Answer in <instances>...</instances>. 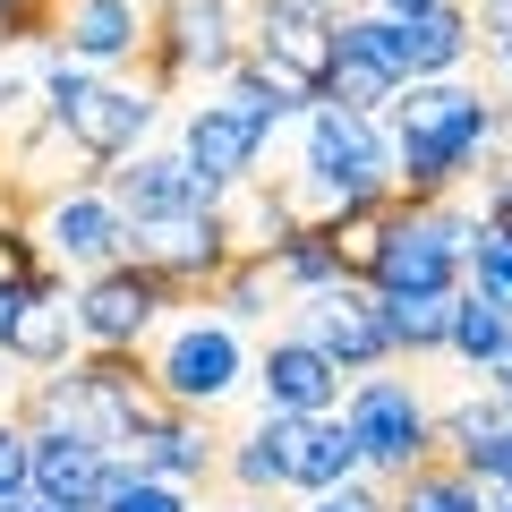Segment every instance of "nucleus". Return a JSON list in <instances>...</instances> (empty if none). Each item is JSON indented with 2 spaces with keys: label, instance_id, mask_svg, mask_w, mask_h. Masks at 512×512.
Segmentation results:
<instances>
[{
  "label": "nucleus",
  "instance_id": "f257e3e1",
  "mask_svg": "<svg viewBox=\"0 0 512 512\" xmlns=\"http://www.w3.org/2000/svg\"><path fill=\"white\" fill-rule=\"evenodd\" d=\"M384 137H393V171H402V197H453L470 180V163L504 137V103H487L461 77H419L402 86V103L384 111Z\"/></svg>",
  "mask_w": 512,
  "mask_h": 512
},
{
  "label": "nucleus",
  "instance_id": "f03ea898",
  "mask_svg": "<svg viewBox=\"0 0 512 512\" xmlns=\"http://www.w3.org/2000/svg\"><path fill=\"white\" fill-rule=\"evenodd\" d=\"M470 239H478V214L453 197H393L376 222V265H367V282H376L384 299H410V291H444L453 299L461 282H470Z\"/></svg>",
  "mask_w": 512,
  "mask_h": 512
},
{
  "label": "nucleus",
  "instance_id": "7ed1b4c3",
  "mask_svg": "<svg viewBox=\"0 0 512 512\" xmlns=\"http://www.w3.org/2000/svg\"><path fill=\"white\" fill-rule=\"evenodd\" d=\"M342 419H350V436H359V453H367V478H384V487H402L419 461H436V410H427L419 384L393 376V367L350 376Z\"/></svg>",
  "mask_w": 512,
  "mask_h": 512
},
{
  "label": "nucleus",
  "instance_id": "20e7f679",
  "mask_svg": "<svg viewBox=\"0 0 512 512\" xmlns=\"http://www.w3.org/2000/svg\"><path fill=\"white\" fill-rule=\"evenodd\" d=\"M316 188H333L342 205H393L402 171H393V137L384 120H359L342 103H308V154H299Z\"/></svg>",
  "mask_w": 512,
  "mask_h": 512
},
{
  "label": "nucleus",
  "instance_id": "39448f33",
  "mask_svg": "<svg viewBox=\"0 0 512 512\" xmlns=\"http://www.w3.org/2000/svg\"><path fill=\"white\" fill-rule=\"evenodd\" d=\"M146 367H154V384H163L180 410H214L222 393L248 376V350H239L231 316H171V325H154Z\"/></svg>",
  "mask_w": 512,
  "mask_h": 512
},
{
  "label": "nucleus",
  "instance_id": "423d86ee",
  "mask_svg": "<svg viewBox=\"0 0 512 512\" xmlns=\"http://www.w3.org/2000/svg\"><path fill=\"white\" fill-rule=\"evenodd\" d=\"M69 342H86V333H77V291L60 265L0 274V359L52 376V367H69Z\"/></svg>",
  "mask_w": 512,
  "mask_h": 512
},
{
  "label": "nucleus",
  "instance_id": "0eeeda50",
  "mask_svg": "<svg viewBox=\"0 0 512 512\" xmlns=\"http://www.w3.org/2000/svg\"><path fill=\"white\" fill-rule=\"evenodd\" d=\"M291 333H308L342 376H376V367H393V325H384V291H376V282H333V291H308Z\"/></svg>",
  "mask_w": 512,
  "mask_h": 512
},
{
  "label": "nucleus",
  "instance_id": "6e6552de",
  "mask_svg": "<svg viewBox=\"0 0 512 512\" xmlns=\"http://www.w3.org/2000/svg\"><path fill=\"white\" fill-rule=\"evenodd\" d=\"M35 248L52 256L60 274H103V265H120L128 256V214L111 205V188H60V197H43L35 214Z\"/></svg>",
  "mask_w": 512,
  "mask_h": 512
},
{
  "label": "nucleus",
  "instance_id": "1a4fd4ad",
  "mask_svg": "<svg viewBox=\"0 0 512 512\" xmlns=\"http://www.w3.org/2000/svg\"><path fill=\"white\" fill-rule=\"evenodd\" d=\"M163 308H171V291L154 274H137V265H103V274L77 282V333H86V350H146Z\"/></svg>",
  "mask_w": 512,
  "mask_h": 512
},
{
  "label": "nucleus",
  "instance_id": "9d476101",
  "mask_svg": "<svg viewBox=\"0 0 512 512\" xmlns=\"http://www.w3.org/2000/svg\"><path fill=\"white\" fill-rule=\"evenodd\" d=\"M342 393H350V376L308 333H274L265 359H256V402H265V419H333Z\"/></svg>",
  "mask_w": 512,
  "mask_h": 512
},
{
  "label": "nucleus",
  "instance_id": "9b49d317",
  "mask_svg": "<svg viewBox=\"0 0 512 512\" xmlns=\"http://www.w3.org/2000/svg\"><path fill=\"white\" fill-rule=\"evenodd\" d=\"M154 103H163V94H146V86H94V94H77L52 128L86 154V163H128V154L146 146V128H154Z\"/></svg>",
  "mask_w": 512,
  "mask_h": 512
},
{
  "label": "nucleus",
  "instance_id": "f8f14e48",
  "mask_svg": "<svg viewBox=\"0 0 512 512\" xmlns=\"http://www.w3.org/2000/svg\"><path fill=\"white\" fill-rule=\"evenodd\" d=\"M111 205H120L128 222H180V214H214V197H205V180L188 171V154H137L128 171H111Z\"/></svg>",
  "mask_w": 512,
  "mask_h": 512
},
{
  "label": "nucleus",
  "instance_id": "ddd939ff",
  "mask_svg": "<svg viewBox=\"0 0 512 512\" xmlns=\"http://www.w3.org/2000/svg\"><path fill=\"white\" fill-rule=\"evenodd\" d=\"M282 461H291V495H325V487L367 478V453L342 410L333 419H282Z\"/></svg>",
  "mask_w": 512,
  "mask_h": 512
},
{
  "label": "nucleus",
  "instance_id": "4468645a",
  "mask_svg": "<svg viewBox=\"0 0 512 512\" xmlns=\"http://www.w3.org/2000/svg\"><path fill=\"white\" fill-rule=\"evenodd\" d=\"M111 444L94 436H35V495L43 504H69V512H103L111 495Z\"/></svg>",
  "mask_w": 512,
  "mask_h": 512
},
{
  "label": "nucleus",
  "instance_id": "2eb2a0df",
  "mask_svg": "<svg viewBox=\"0 0 512 512\" xmlns=\"http://www.w3.org/2000/svg\"><path fill=\"white\" fill-rule=\"evenodd\" d=\"M60 52L103 69V60H137L146 52V18L137 0H60Z\"/></svg>",
  "mask_w": 512,
  "mask_h": 512
},
{
  "label": "nucleus",
  "instance_id": "dca6fc26",
  "mask_svg": "<svg viewBox=\"0 0 512 512\" xmlns=\"http://www.w3.org/2000/svg\"><path fill=\"white\" fill-rule=\"evenodd\" d=\"M470 52H478V9H461V0L427 9V18H402V77L410 86L419 77H453Z\"/></svg>",
  "mask_w": 512,
  "mask_h": 512
},
{
  "label": "nucleus",
  "instance_id": "f3484780",
  "mask_svg": "<svg viewBox=\"0 0 512 512\" xmlns=\"http://www.w3.org/2000/svg\"><path fill=\"white\" fill-rule=\"evenodd\" d=\"M128 461H137L146 478H163V487H205V478H222V444H205L188 410L171 427H154V436H137Z\"/></svg>",
  "mask_w": 512,
  "mask_h": 512
},
{
  "label": "nucleus",
  "instance_id": "a211bd4d",
  "mask_svg": "<svg viewBox=\"0 0 512 512\" xmlns=\"http://www.w3.org/2000/svg\"><path fill=\"white\" fill-rule=\"evenodd\" d=\"M222 487L239 495V504H265V495L291 487V461H282V419L248 427V436L222 444Z\"/></svg>",
  "mask_w": 512,
  "mask_h": 512
},
{
  "label": "nucleus",
  "instance_id": "6ab92c4d",
  "mask_svg": "<svg viewBox=\"0 0 512 512\" xmlns=\"http://www.w3.org/2000/svg\"><path fill=\"white\" fill-rule=\"evenodd\" d=\"M393 512H495V487L436 453V461H419V470L393 487Z\"/></svg>",
  "mask_w": 512,
  "mask_h": 512
},
{
  "label": "nucleus",
  "instance_id": "aec40b11",
  "mask_svg": "<svg viewBox=\"0 0 512 512\" xmlns=\"http://www.w3.org/2000/svg\"><path fill=\"white\" fill-rule=\"evenodd\" d=\"M453 299H461V291H453ZM453 299H444V291L384 299V325H393V359H444V350H453Z\"/></svg>",
  "mask_w": 512,
  "mask_h": 512
},
{
  "label": "nucleus",
  "instance_id": "412c9836",
  "mask_svg": "<svg viewBox=\"0 0 512 512\" xmlns=\"http://www.w3.org/2000/svg\"><path fill=\"white\" fill-rule=\"evenodd\" d=\"M512 427V410H504V393H470V402H453V410H436V453L444 461H461L470 470L478 453H487L495 436Z\"/></svg>",
  "mask_w": 512,
  "mask_h": 512
},
{
  "label": "nucleus",
  "instance_id": "4be33fe9",
  "mask_svg": "<svg viewBox=\"0 0 512 512\" xmlns=\"http://www.w3.org/2000/svg\"><path fill=\"white\" fill-rule=\"evenodd\" d=\"M504 342H512V316L461 282V299H453V350H444V359H461V367H478V376H487V367L504 359Z\"/></svg>",
  "mask_w": 512,
  "mask_h": 512
},
{
  "label": "nucleus",
  "instance_id": "5701e85b",
  "mask_svg": "<svg viewBox=\"0 0 512 512\" xmlns=\"http://www.w3.org/2000/svg\"><path fill=\"white\" fill-rule=\"evenodd\" d=\"M325 103L359 111V120H384V111L402 103V77L376 69V60H359V52H342V60H333V77H325Z\"/></svg>",
  "mask_w": 512,
  "mask_h": 512
},
{
  "label": "nucleus",
  "instance_id": "b1692460",
  "mask_svg": "<svg viewBox=\"0 0 512 512\" xmlns=\"http://www.w3.org/2000/svg\"><path fill=\"white\" fill-rule=\"evenodd\" d=\"M35 504V427L18 410H0V512Z\"/></svg>",
  "mask_w": 512,
  "mask_h": 512
},
{
  "label": "nucleus",
  "instance_id": "393cba45",
  "mask_svg": "<svg viewBox=\"0 0 512 512\" xmlns=\"http://www.w3.org/2000/svg\"><path fill=\"white\" fill-rule=\"evenodd\" d=\"M103 512H188V487H163V478H146L137 461H111V495H103Z\"/></svg>",
  "mask_w": 512,
  "mask_h": 512
},
{
  "label": "nucleus",
  "instance_id": "a878e982",
  "mask_svg": "<svg viewBox=\"0 0 512 512\" xmlns=\"http://www.w3.org/2000/svg\"><path fill=\"white\" fill-rule=\"evenodd\" d=\"M470 291L495 299V308L512 316V239L487 231V222H478V239H470Z\"/></svg>",
  "mask_w": 512,
  "mask_h": 512
},
{
  "label": "nucleus",
  "instance_id": "bb28decb",
  "mask_svg": "<svg viewBox=\"0 0 512 512\" xmlns=\"http://www.w3.org/2000/svg\"><path fill=\"white\" fill-rule=\"evenodd\" d=\"M308 512H393V487H384V478H350V487L308 495Z\"/></svg>",
  "mask_w": 512,
  "mask_h": 512
},
{
  "label": "nucleus",
  "instance_id": "cd10ccee",
  "mask_svg": "<svg viewBox=\"0 0 512 512\" xmlns=\"http://www.w3.org/2000/svg\"><path fill=\"white\" fill-rule=\"evenodd\" d=\"M478 222L512 239V163H487V180H478Z\"/></svg>",
  "mask_w": 512,
  "mask_h": 512
},
{
  "label": "nucleus",
  "instance_id": "c85d7f7f",
  "mask_svg": "<svg viewBox=\"0 0 512 512\" xmlns=\"http://www.w3.org/2000/svg\"><path fill=\"white\" fill-rule=\"evenodd\" d=\"M367 9H384V18H427V9H444V0H367Z\"/></svg>",
  "mask_w": 512,
  "mask_h": 512
},
{
  "label": "nucleus",
  "instance_id": "c756f323",
  "mask_svg": "<svg viewBox=\"0 0 512 512\" xmlns=\"http://www.w3.org/2000/svg\"><path fill=\"white\" fill-rule=\"evenodd\" d=\"M495 43V69H504V94H512V35H487Z\"/></svg>",
  "mask_w": 512,
  "mask_h": 512
},
{
  "label": "nucleus",
  "instance_id": "7c9ffc66",
  "mask_svg": "<svg viewBox=\"0 0 512 512\" xmlns=\"http://www.w3.org/2000/svg\"><path fill=\"white\" fill-rule=\"evenodd\" d=\"M18 512H69V504H43V495H35V504H18Z\"/></svg>",
  "mask_w": 512,
  "mask_h": 512
},
{
  "label": "nucleus",
  "instance_id": "2f4dec72",
  "mask_svg": "<svg viewBox=\"0 0 512 512\" xmlns=\"http://www.w3.org/2000/svg\"><path fill=\"white\" fill-rule=\"evenodd\" d=\"M495 512H512V495H495Z\"/></svg>",
  "mask_w": 512,
  "mask_h": 512
},
{
  "label": "nucleus",
  "instance_id": "473e14b6",
  "mask_svg": "<svg viewBox=\"0 0 512 512\" xmlns=\"http://www.w3.org/2000/svg\"><path fill=\"white\" fill-rule=\"evenodd\" d=\"M231 512H265V504H231Z\"/></svg>",
  "mask_w": 512,
  "mask_h": 512
},
{
  "label": "nucleus",
  "instance_id": "72a5a7b5",
  "mask_svg": "<svg viewBox=\"0 0 512 512\" xmlns=\"http://www.w3.org/2000/svg\"><path fill=\"white\" fill-rule=\"evenodd\" d=\"M504 163H512V154H504Z\"/></svg>",
  "mask_w": 512,
  "mask_h": 512
}]
</instances>
